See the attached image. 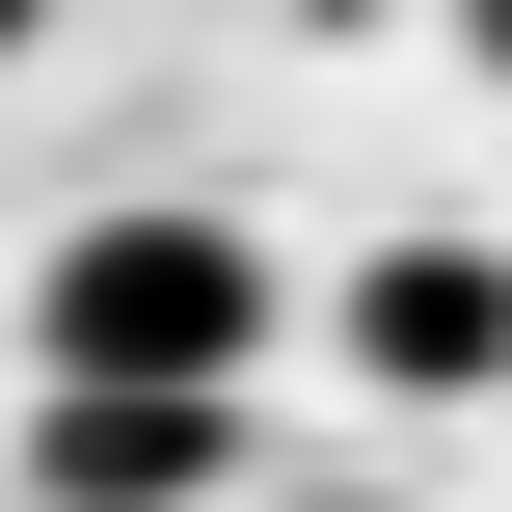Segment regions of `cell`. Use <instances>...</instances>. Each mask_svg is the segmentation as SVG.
<instances>
[{
	"instance_id": "1",
	"label": "cell",
	"mask_w": 512,
	"mask_h": 512,
	"mask_svg": "<svg viewBox=\"0 0 512 512\" xmlns=\"http://www.w3.org/2000/svg\"><path fill=\"white\" fill-rule=\"evenodd\" d=\"M270 324H297V270H270L243 189H108V216L27 270V351H54L81 405H243Z\"/></svg>"
},
{
	"instance_id": "2",
	"label": "cell",
	"mask_w": 512,
	"mask_h": 512,
	"mask_svg": "<svg viewBox=\"0 0 512 512\" xmlns=\"http://www.w3.org/2000/svg\"><path fill=\"white\" fill-rule=\"evenodd\" d=\"M351 378L378 405H486L512 378V243H378L351 270Z\"/></svg>"
},
{
	"instance_id": "3",
	"label": "cell",
	"mask_w": 512,
	"mask_h": 512,
	"mask_svg": "<svg viewBox=\"0 0 512 512\" xmlns=\"http://www.w3.org/2000/svg\"><path fill=\"white\" fill-rule=\"evenodd\" d=\"M216 459H243V405H27V512H216Z\"/></svg>"
},
{
	"instance_id": "4",
	"label": "cell",
	"mask_w": 512,
	"mask_h": 512,
	"mask_svg": "<svg viewBox=\"0 0 512 512\" xmlns=\"http://www.w3.org/2000/svg\"><path fill=\"white\" fill-rule=\"evenodd\" d=\"M459 54H486V81H512V0H459Z\"/></svg>"
},
{
	"instance_id": "5",
	"label": "cell",
	"mask_w": 512,
	"mask_h": 512,
	"mask_svg": "<svg viewBox=\"0 0 512 512\" xmlns=\"http://www.w3.org/2000/svg\"><path fill=\"white\" fill-rule=\"evenodd\" d=\"M297 512H405V486H297Z\"/></svg>"
},
{
	"instance_id": "6",
	"label": "cell",
	"mask_w": 512,
	"mask_h": 512,
	"mask_svg": "<svg viewBox=\"0 0 512 512\" xmlns=\"http://www.w3.org/2000/svg\"><path fill=\"white\" fill-rule=\"evenodd\" d=\"M27 27H54V0H0V54H27Z\"/></svg>"
}]
</instances>
